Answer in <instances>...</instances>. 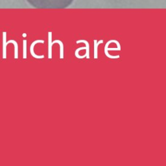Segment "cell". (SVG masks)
<instances>
[{
  "label": "cell",
  "instance_id": "cell-1",
  "mask_svg": "<svg viewBox=\"0 0 166 166\" xmlns=\"http://www.w3.org/2000/svg\"><path fill=\"white\" fill-rule=\"evenodd\" d=\"M74 0H27L30 5L38 9H65Z\"/></svg>",
  "mask_w": 166,
  "mask_h": 166
},
{
  "label": "cell",
  "instance_id": "cell-2",
  "mask_svg": "<svg viewBox=\"0 0 166 166\" xmlns=\"http://www.w3.org/2000/svg\"><path fill=\"white\" fill-rule=\"evenodd\" d=\"M38 43L44 44V40H36V41H34V42H33L31 44V47H30V52H31V55H32V56L34 58H44V55H41V56H38V55H35V53L34 52V46L37 44H38Z\"/></svg>",
  "mask_w": 166,
  "mask_h": 166
},
{
  "label": "cell",
  "instance_id": "cell-3",
  "mask_svg": "<svg viewBox=\"0 0 166 166\" xmlns=\"http://www.w3.org/2000/svg\"><path fill=\"white\" fill-rule=\"evenodd\" d=\"M6 33H3V58H7V41H6Z\"/></svg>",
  "mask_w": 166,
  "mask_h": 166
},
{
  "label": "cell",
  "instance_id": "cell-4",
  "mask_svg": "<svg viewBox=\"0 0 166 166\" xmlns=\"http://www.w3.org/2000/svg\"><path fill=\"white\" fill-rule=\"evenodd\" d=\"M52 39H51V33H49V44H48V58H52Z\"/></svg>",
  "mask_w": 166,
  "mask_h": 166
},
{
  "label": "cell",
  "instance_id": "cell-5",
  "mask_svg": "<svg viewBox=\"0 0 166 166\" xmlns=\"http://www.w3.org/2000/svg\"><path fill=\"white\" fill-rule=\"evenodd\" d=\"M12 43L14 45V58H18V45L17 42L14 40H9L7 42V44Z\"/></svg>",
  "mask_w": 166,
  "mask_h": 166
},
{
  "label": "cell",
  "instance_id": "cell-6",
  "mask_svg": "<svg viewBox=\"0 0 166 166\" xmlns=\"http://www.w3.org/2000/svg\"><path fill=\"white\" fill-rule=\"evenodd\" d=\"M55 43H58L60 45V58H64V44L60 40H55L54 42H52V45H53Z\"/></svg>",
  "mask_w": 166,
  "mask_h": 166
},
{
  "label": "cell",
  "instance_id": "cell-7",
  "mask_svg": "<svg viewBox=\"0 0 166 166\" xmlns=\"http://www.w3.org/2000/svg\"><path fill=\"white\" fill-rule=\"evenodd\" d=\"M103 40H100L99 42H97V40H94V58H97V47L100 44H102Z\"/></svg>",
  "mask_w": 166,
  "mask_h": 166
},
{
  "label": "cell",
  "instance_id": "cell-8",
  "mask_svg": "<svg viewBox=\"0 0 166 166\" xmlns=\"http://www.w3.org/2000/svg\"><path fill=\"white\" fill-rule=\"evenodd\" d=\"M80 42H83V43H84L85 44H86L87 46V53H86V56H87V58L88 59L90 58V47H89V44L88 42H87L86 40H78V41H77V44H79Z\"/></svg>",
  "mask_w": 166,
  "mask_h": 166
},
{
  "label": "cell",
  "instance_id": "cell-9",
  "mask_svg": "<svg viewBox=\"0 0 166 166\" xmlns=\"http://www.w3.org/2000/svg\"><path fill=\"white\" fill-rule=\"evenodd\" d=\"M23 58H27V41L26 40H23Z\"/></svg>",
  "mask_w": 166,
  "mask_h": 166
},
{
  "label": "cell",
  "instance_id": "cell-10",
  "mask_svg": "<svg viewBox=\"0 0 166 166\" xmlns=\"http://www.w3.org/2000/svg\"><path fill=\"white\" fill-rule=\"evenodd\" d=\"M82 49H87V47L79 48L76 50V51H75V56H76L77 58H84L85 57H86V55H84V56H80V55H79V51H80V50H82Z\"/></svg>",
  "mask_w": 166,
  "mask_h": 166
},
{
  "label": "cell",
  "instance_id": "cell-11",
  "mask_svg": "<svg viewBox=\"0 0 166 166\" xmlns=\"http://www.w3.org/2000/svg\"><path fill=\"white\" fill-rule=\"evenodd\" d=\"M23 37H26V34H23Z\"/></svg>",
  "mask_w": 166,
  "mask_h": 166
}]
</instances>
